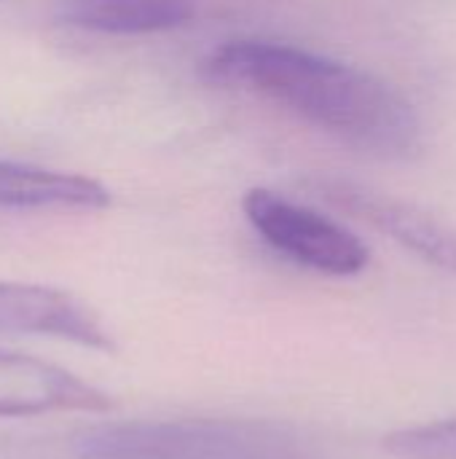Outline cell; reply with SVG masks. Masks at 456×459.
<instances>
[{
	"mask_svg": "<svg viewBox=\"0 0 456 459\" xmlns=\"http://www.w3.org/2000/svg\"><path fill=\"white\" fill-rule=\"evenodd\" d=\"M113 401L51 363L0 350V417L51 411H108Z\"/></svg>",
	"mask_w": 456,
	"mask_h": 459,
	"instance_id": "8992f818",
	"label": "cell"
},
{
	"mask_svg": "<svg viewBox=\"0 0 456 459\" xmlns=\"http://www.w3.org/2000/svg\"><path fill=\"white\" fill-rule=\"evenodd\" d=\"M309 188L328 204L387 234L406 250L456 274V221L422 204L344 178H312Z\"/></svg>",
	"mask_w": 456,
	"mask_h": 459,
	"instance_id": "277c9868",
	"label": "cell"
},
{
	"mask_svg": "<svg viewBox=\"0 0 456 459\" xmlns=\"http://www.w3.org/2000/svg\"><path fill=\"white\" fill-rule=\"evenodd\" d=\"M0 333H35L89 350H116L99 317L81 299L46 285L0 282Z\"/></svg>",
	"mask_w": 456,
	"mask_h": 459,
	"instance_id": "5b68a950",
	"label": "cell"
},
{
	"mask_svg": "<svg viewBox=\"0 0 456 459\" xmlns=\"http://www.w3.org/2000/svg\"><path fill=\"white\" fill-rule=\"evenodd\" d=\"M108 204H110L108 188L91 178L0 159V207H8V210H102Z\"/></svg>",
	"mask_w": 456,
	"mask_h": 459,
	"instance_id": "52a82bcc",
	"label": "cell"
},
{
	"mask_svg": "<svg viewBox=\"0 0 456 459\" xmlns=\"http://www.w3.org/2000/svg\"><path fill=\"white\" fill-rule=\"evenodd\" d=\"M81 459H296V438L253 420L99 425L75 438Z\"/></svg>",
	"mask_w": 456,
	"mask_h": 459,
	"instance_id": "7a4b0ae2",
	"label": "cell"
},
{
	"mask_svg": "<svg viewBox=\"0 0 456 459\" xmlns=\"http://www.w3.org/2000/svg\"><path fill=\"white\" fill-rule=\"evenodd\" d=\"M207 73L374 156L400 159L419 145L414 105L392 83L355 65L280 40L242 38L215 48Z\"/></svg>",
	"mask_w": 456,
	"mask_h": 459,
	"instance_id": "6da1fadb",
	"label": "cell"
},
{
	"mask_svg": "<svg viewBox=\"0 0 456 459\" xmlns=\"http://www.w3.org/2000/svg\"><path fill=\"white\" fill-rule=\"evenodd\" d=\"M384 449L403 459H456V420L395 430L384 438Z\"/></svg>",
	"mask_w": 456,
	"mask_h": 459,
	"instance_id": "9c48e42d",
	"label": "cell"
},
{
	"mask_svg": "<svg viewBox=\"0 0 456 459\" xmlns=\"http://www.w3.org/2000/svg\"><path fill=\"white\" fill-rule=\"evenodd\" d=\"M242 207L253 229L277 253L306 269L331 277H352L371 261L366 242L347 226L269 188H250Z\"/></svg>",
	"mask_w": 456,
	"mask_h": 459,
	"instance_id": "3957f363",
	"label": "cell"
},
{
	"mask_svg": "<svg viewBox=\"0 0 456 459\" xmlns=\"http://www.w3.org/2000/svg\"><path fill=\"white\" fill-rule=\"evenodd\" d=\"M194 11V0H59V19L65 24L110 35L175 30L191 22Z\"/></svg>",
	"mask_w": 456,
	"mask_h": 459,
	"instance_id": "ba28073f",
	"label": "cell"
}]
</instances>
